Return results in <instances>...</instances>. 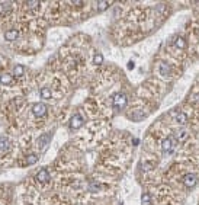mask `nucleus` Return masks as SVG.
Returning <instances> with one entry per match:
<instances>
[{"instance_id":"obj_4","label":"nucleus","mask_w":199,"mask_h":205,"mask_svg":"<svg viewBox=\"0 0 199 205\" xmlns=\"http://www.w3.org/2000/svg\"><path fill=\"white\" fill-rule=\"evenodd\" d=\"M36 180L39 182V183H46L48 180H50V173H48V170L46 169H41L39 172L36 173Z\"/></svg>"},{"instance_id":"obj_9","label":"nucleus","mask_w":199,"mask_h":205,"mask_svg":"<svg viewBox=\"0 0 199 205\" xmlns=\"http://www.w3.org/2000/svg\"><path fill=\"white\" fill-rule=\"evenodd\" d=\"M174 119H176V122H177V124H180V125H185L186 122H187V116H186L185 112L174 113Z\"/></svg>"},{"instance_id":"obj_1","label":"nucleus","mask_w":199,"mask_h":205,"mask_svg":"<svg viewBox=\"0 0 199 205\" xmlns=\"http://www.w3.org/2000/svg\"><path fill=\"white\" fill-rule=\"evenodd\" d=\"M112 105L115 109H122V108L126 105V96L121 92L115 93L112 96Z\"/></svg>"},{"instance_id":"obj_19","label":"nucleus","mask_w":199,"mask_h":205,"mask_svg":"<svg viewBox=\"0 0 199 205\" xmlns=\"http://www.w3.org/2000/svg\"><path fill=\"white\" fill-rule=\"evenodd\" d=\"M38 162V156L36 154H29L26 159V163L28 165H33V163H36Z\"/></svg>"},{"instance_id":"obj_18","label":"nucleus","mask_w":199,"mask_h":205,"mask_svg":"<svg viewBox=\"0 0 199 205\" xmlns=\"http://www.w3.org/2000/svg\"><path fill=\"white\" fill-rule=\"evenodd\" d=\"M174 45L177 47V48H180V50H183V48H186V41L183 38H177V40L174 41Z\"/></svg>"},{"instance_id":"obj_7","label":"nucleus","mask_w":199,"mask_h":205,"mask_svg":"<svg viewBox=\"0 0 199 205\" xmlns=\"http://www.w3.org/2000/svg\"><path fill=\"white\" fill-rule=\"evenodd\" d=\"M159 70H160V74L163 76V77H170V74H172V70H170V66L167 64V63H160V67H159Z\"/></svg>"},{"instance_id":"obj_15","label":"nucleus","mask_w":199,"mask_h":205,"mask_svg":"<svg viewBox=\"0 0 199 205\" xmlns=\"http://www.w3.org/2000/svg\"><path fill=\"white\" fill-rule=\"evenodd\" d=\"M12 80H13V76H10V74H2V76H0V82H2L3 85H10Z\"/></svg>"},{"instance_id":"obj_8","label":"nucleus","mask_w":199,"mask_h":205,"mask_svg":"<svg viewBox=\"0 0 199 205\" xmlns=\"http://www.w3.org/2000/svg\"><path fill=\"white\" fill-rule=\"evenodd\" d=\"M18 36H19V31H16V29H10V31H7L5 33V40L6 41H16Z\"/></svg>"},{"instance_id":"obj_3","label":"nucleus","mask_w":199,"mask_h":205,"mask_svg":"<svg viewBox=\"0 0 199 205\" xmlns=\"http://www.w3.org/2000/svg\"><path fill=\"white\" fill-rule=\"evenodd\" d=\"M196 182H198V176L195 173H186L183 176V183L186 188H193L196 185Z\"/></svg>"},{"instance_id":"obj_16","label":"nucleus","mask_w":199,"mask_h":205,"mask_svg":"<svg viewBox=\"0 0 199 205\" xmlns=\"http://www.w3.org/2000/svg\"><path fill=\"white\" fill-rule=\"evenodd\" d=\"M51 96H53V93H51V90H50L48 87H44V89L41 90V98H42V99H51Z\"/></svg>"},{"instance_id":"obj_13","label":"nucleus","mask_w":199,"mask_h":205,"mask_svg":"<svg viewBox=\"0 0 199 205\" xmlns=\"http://www.w3.org/2000/svg\"><path fill=\"white\" fill-rule=\"evenodd\" d=\"M174 137H176V140H177V141H186L189 135H187V132H186V131H183V130H179V131H176V135H174Z\"/></svg>"},{"instance_id":"obj_14","label":"nucleus","mask_w":199,"mask_h":205,"mask_svg":"<svg viewBox=\"0 0 199 205\" xmlns=\"http://www.w3.org/2000/svg\"><path fill=\"white\" fill-rule=\"evenodd\" d=\"M141 205H151V195L150 193H142L141 195Z\"/></svg>"},{"instance_id":"obj_2","label":"nucleus","mask_w":199,"mask_h":205,"mask_svg":"<svg viewBox=\"0 0 199 205\" xmlns=\"http://www.w3.org/2000/svg\"><path fill=\"white\" fill-rule=\"evenodd\" d=\"M32 113L35 115V116H38V118L44 116V115L46 113V105H45V103H42V102L33 103V106H32Z\"/></svg>"},{"instance_id":"obj_17","label":"nucleus","mask_w":199,"mask_h":205,"mask_svg":"<svg viewBox=\"0 0 199 205\" xmlns=\"http://www.w3.org/2000/svg\"><path fill=\"white\" fill-rule=\"evenodd\" d=\"M23 71H25L23 66L18 64V66H16V67L13 68V76H15V77H19V76H22V74H23Z\"/></svg>"},{"instance_id":"obj_25","label":"nucleus","mask_w":199,"mask_h":205,"mask_svg":"<svg viewBox=\"0 0 199 205\" xmlns=\"http://www.w3.org/2000/svg\"><path fill=\"white\" fill-rule=\"evenodd\" d=\"M128 68H129V70H132V68H134V63H132V61H129V63H128Z\"/></svg>"},{"instance_id":"obj_21","label":"nucleus","mask_w":199,"mask_h":205,"mask_svg":"<svg viewBox=\"0 0 199 205\" xmlns=\"http://www.w3.org/2000/svg\"><path fill=\"white\" fill-rule=\"evenodd\" d=\"M102 61H103V57H102V54H100V53L94 54V58H93V63H94V64H102Z\"/></svg>"},{"instance_id":"obj_12","label":"nucleus","mask_w":199,"mask_h":205,"mask_svg":"<svg viewBox=\"0 0 199 205\" xmlns=\"http://www.w3.org/2000/svg\"><path fill=\"white\" fill-rule=\"evenodd\" d=\"M50 140H51V134H45L44 137H41L39 140H38V146L42 148V147H45L48 143H50Z\"/></svg>"},{"instance_id":"obj_23","label":"nucleus","mask_w":199,"mask_h":205,"mask_svg":"<svg viewBox=\"0 0 199 205\" xmlns=\"http://www.w3.org/2000/svg\"><path fill=\"white\" fill-rule=\"evenodd\" d=\"M192 100H193V102H198V100H199V93H195V95H193Z\"/></svg>"},{"instance_id":"obj_6","label":"nucleus","mask_w":199,"mask_h":205,"mask_svg":"<svg viewBox=\"0 0 199 205\" xmlns=\"http://www.w3.org/2000/svg\"><path fill=\"white\" fill-rule=\"evenodd\" d=\"M83 118H81V115H74L73 118L70 119V127L73 128V130H77V128H80V127L83 125Z\"/></svg>"},{"instance_id":"obj_10","label":"nucleus","mask_w":199,"mask_h":205,"mask_svg":"<svg viewBox=\"0 0 199 205\" xmlns=\"http://www.w3.org/2000/svg\"><path fill=\"white\" fill-rule=\"evenodd\" d=\"M10 147V141L7 140V137H0V151H6Z\"/></svg>"},{"instance_id":"obj_11","label":"nucleus","mask_w":199,"mask_h":205,"mask_svg":"<svg viewBox=\"0 0 199 205\" xmlns=\"http://www.w3.org/2000/svg\"><path fill=\"white\" fill-rule=\"evenodd\" d=\"M147 113L144 112V111H141V112H132L131 115H129V118L132 119V121H141V119L146 118Z\"/></svg>"},{"instance_id":"obj_20","label":"nucleus","mask_w":199,"mask_h":205,"mask_svg":"<svg viewBox=\"0 0 199 205\" xmlns=\"http://www.w3.org/2000/svg\"><path fill=\"white\" fill-rule=\"evenodd\" d=\"M109 5H111V2H99L98 3V9L99 10H106L108 7H109Z\"/></svg>"},{"instance_id":"obj_24","label":"nucleus","mask_w":199,"mask_h":205,"mask_svg":"<svg viewBox=\"0 0 199 205\" xmlns=\"http://www.w3.org/2000/svg\"><path fill=\"white\" fill-rule=\"evenodd\" d=\"M151 163H146V165H144V167H146V169H144V170H150V169H151Z\"/></svg>"},{"instance_id":"obj_22","label":"nucleus","mask_w":199,"mask_h":205,"mask_svg":"<svg viewBox=\"0 0 199 205\" xmlns=\"http://www.w3.org/2000/svg\"><path fill=\"white\" fill-rule=\"evenodd\" d=\"M38 5H39V2H36V0H33V2H28V6L32 7V9H33V7H36Z\"/></svg>"},{"instance_id":"obj_5","label":"nucleus","mask_w":199,"mask_h":205,"mask_svg":"<svg viewBox=\"0 0 199 205\" xmlns=\"http://www.w3.org/2000/svg\"><path fill=\"white\" fill-rule=\"evenodd\" d=\"M161 150L164 153H169L173 150V138L172 137H166L161 141Z\"/></svg>"}]
</instances>
